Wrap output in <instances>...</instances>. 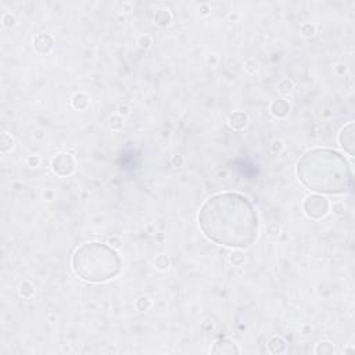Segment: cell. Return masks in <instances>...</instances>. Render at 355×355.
Listing matches in <instances>:
<instances>
[{
	"mask_svg": "<svg viewBox=\"0 0 355 355\" xmlns=\"http://www.w3.org/2000/svg\"><path fill=\"white\" fill-rule=\"evenodd\" d=\"M268 347H269L271 353H274V354H280V353H285V350H286V343H285L283 339H280V337H274V339H271V341L268 343Z\"/></svg>",
	"mask_w": 355,
	"mask_h": 355,
	"instance_id": "obj_11",
	"label": "cell"
},
{
	"mask_svg": "<svg viewBox=\"0 0 355 355\" xmlns=\"http://www.w3.org/2000/svg\"><path fill=\"white\" fill-rule=\"evenodd\" d=\"M303 208L306 211V214L309 218L314 219H319V218L325 217L329 211V203L325 197L319 196V194H312L309 197H307L303 203Z\"/></svg>",
	"mask_w": 355,
	"mask_h": 355,
	"instance_id": "obj_4",
	"label": "cell"
},
{
	"mask_svg": "<svg viewBox=\"0 0 355 355\" xmlns=\"http://www.w3.org/2000/svg\"><path fill=\"white\" fill-rule=\"evenodd\" d=\"M339 143L350 156L354 154V124L353 122H350L341 129L339 135Z\"/></svg>",
	"mask_w": 355,
	"mask_h": 355,
	"instance_id": "obj_6",
	"label": "cell"
},
{
	"mask_svg": "<svg viewBox=\"0 0 355 355\" xmlns=\"http://www.w3.org/2000/svg\"><path fill=\"white\" fill-rule=\"evenodd\" d=\"M271 110H272L274 115H276V117H285L287 113H289V110H290V106L287 104V101H285V100H276L272 104Z\"/></svg>",
	"mask_w": 355,
	"mask_h": 355,
	"instance_id": "obj_10",
	"label": "cell"
},
{
	"mask_svg": "<svg viewBox=\"0 0 355 355\" xmlns=\"http://www.w3.org/2000/svg\"><path fill=\"white\" fill-rule=\"evenodd\" d=\"M75 275L88 283H103L119 275L122 261L113 247L99 242L85 243L72 256Z\"/></svg>",
	"mask_w": 355,
	"mask_h": 355,
	"instance_id": "obj_3",
	"label": "cell"
},
{
	"mask_svg": "<svg viewBox=\"0 0 355 355\" xmlns=\"http://www.w3.org/2000/svg\"><path fill=\"white\" fill-rule=\"evenodd\" d=\"M212 354H237L239 350L236 348V345L227 340H219L217 341L212 350H211Z\"/></svg>",
	"mask_w": 355,
	"mask_h": 355,
	"instance_id": "obj_7",
	"label": "cell"
},
{
	"mask_svg": "<svg viewBox=\"0 0 355 355\" xmlns=\"http://www.w3.org/2000/svg\"><path fill=\"white\" fill-rule=\"evenodd\" d=\"M13 146V138L7 133H3L1 136V151H7Z\"/></svg>",
	"mask_w": 355,
	"mask_h": 355,
	"instance_id": "obj_12",
	"label": "cell"
},
{
	"mask_svg": "<svg viewBox=\"0 0 355 355\" xmlns=\"http://www.w3.org/2000/svg\"><path fill=\"white\" fill-rule=\"evenodd\" d=\"M297 177L321 194H343L353 186V171L344 156L329 148H311L297 162Z\"/></svg>",
	"mask_w": 355,
	"mask_h": 355,
	"instance_id": "obj_2",
	"label": "cell"
},
{
	"mask_svg": "<svg viewBox=\"0 0 355 355\" xmlns=\"http://www.w3.org/2000/svg\"><path fill=\"white\" fill-rule=\"evenodd\" d=\"M198 225L219 246L247 248L257 239L258 217L251 201L240 193H218L198 211Z\"/></svg>",
	"mask_w": 355,
	"mask_h": 355,
	"instance_id": "obj_1",
	"label": "cell"
},
{
	"mask_svg": "<svg viewBox=\"0 0 355 355\" xmlns=\"http://www.w3.org/2000/svg\"><path fill=\"white\" fill-rule=\"evenodd\" d=\"M28 162H30L31 165H32V164H33V165H36V164L39 162V160H38V158H35V160H33V158H30V160H28Z\"/></svg>",
	"mask_w": 355,
	"mask_h": 355,
	"instance_id": "obj_14",
	"label": "cell"
},
{
	"mask_svg": "<svg viewBox=\"0 0 355 355\" xmlns=\"http://www.w3.org/2000/svg\"><path fill=\"white\" fill-rule=\"evenodd\" d=\"M246 124H247V117L246 114H243V113H235V114H232L230 118H229V125H230L233 129L244 128Z\"/></svg>",
	"mask_w": 355,
	"mask_h": 355,
	"instance_id": "obj_9",
	"label": "cell"
},
{
	"mask_svg": "<svg viewBox=\"0 0 355 355\" xmlns=\"http://www.w3.org/2000/svg\"><path fill=\"white\" fill-rule=\"evenodd\" d=\"M33 293V289L31 286L30 283H24L22 286H21V294L25 297H30L31 294Z\"/></svg>",
	"mask_w": 355,
	"mask_h": 355,
	"instance_id": "obj_13",
	"label": "cell"
},
{
	"mask_svg": "<svg viewBox=\"0 0 355 355\" xmlns=\"http://www.w3.org/2000/svg\"><path fill=\"white\" fill-rule=\"evenodd\" d=\"M53 45H54V42L51 39V36L46 35V33L39 35L35 40V49H36V51H39L40 54L49 53L50 50L53 49Z\"/></svg>",
	"mask_w": 355,
	"mask_h": 355,
	"instance_id": "obj_8",
	"label": "cell"
},
{
	"mask_svg": "<svg viewBox=\"0 0 355 355\" xmlns=\"http://www.w3.org/2000/svg\"><path fill=\"white\" fill-rule=\"evenodd\" d=\"M74 168H75V161L69 154H59L53 160V171L57 175L61 177L69 175L74 171Z\"/></svg>",
	"mask_w": 355,
	"mask_h": 355,
	"instance_id": "obj_5",
	"label": "cell"
}]
</instances>
